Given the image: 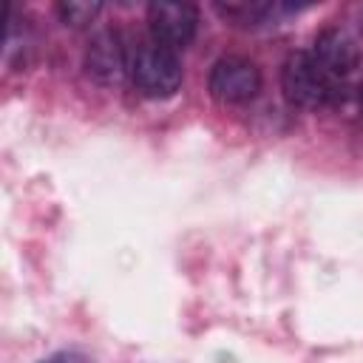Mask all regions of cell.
Wrapping results in <instances>:
<instances>
[{
  "mask_svg": "<svg viewBox=\"0 0 363 363\" xmlns=\"http://www.w3.org/2000/svg\"><path fill=\"white\" fill-rule=\"evenodd\" d=\"M85 74L96 82V85H119L128 74H130V57L125 48V40L119 31L113 28H102L91 37L88 48H85Z\"/></svg>",
  "mask_w": 363,
  "mask_h": 363,
  "instance_id": "obj_5",
  "label": "cell"
},
{
  "mask_svg": "<svg viewBox=\"0 0 363 363\" xmlns=\"http://www.w3.org/2000/svg\"><path fill=\"white\" fill-rule=\"evenodd\" d=\"M360 105H363V88H360Z\"/></svg>",
  "mask_w": 363,
  "mask_h": 363,
  "instance_id": "obj_9",
  "label": "cell"
},
{
  "mask_svg": "<svg viewBox=\"0 0 363 363\" xmlns=\"http://www.w3.org/2000/svg\"><path fill=\"white\" fill-rule=\"evenodd\" d=\"M261 82H264L261 68L252 60L227 54L213 62L207 88H210V96L221 105H244L258 96Z\"/></svg>",
  "mask_w": 363,
  "mask_h": 363,
  "instance_id": "obj_3",
  "label": "cell"
},
{
  "mask_svg": "<svg viewBox=\"0 0 363 363\" xmlns=\"http://www.w3.org/2000/svg\"><path fill=\"white\" fill-rule=\"evenodd\" d=\"M147 28L153 43L164 48H187L199 31V9L187 0H156L147 6Z\"/></svg>",
  "mask_w": 363,
  "mask_h": 363,
  "instance_id": "obj_4",
  "label": "cell"
},
{
  "mask_svg": "<svg viewBox=\"0 0 363 363\" xmlns=\"http://www.w3.org/2000/svg\"><path fill=\"white\" fill-rule=\"evenodd\" d=\"M343 82L332 79L312 51H292L281 65V91L298 108H326L337 99Z\"/></svg>",
  "mask_w": 363,
  "mask_h": 363,
  "instance_id": "obj_1",
  "label": "cell"
},
{
  "mask_svg": "<svg viewBox=\"0 0 363 363\" xmlns=\"http://www.w3.org/2000/svg\"><path fill=\"white\" fill-rule=\"evenodd\" d=\"M40 363H91V357L85 352H77V349H62V352H54V354L43 357Z\"/></svg>",
  "mask_w": 363,
  "mask_h": 363,
  "instance_id": "obj_8",
  "label": "cell"
},
{
  "mask_svg": "<svg viewBox=\"0 0 363 363\" xmlns=\"http://www.w3.org/2000/svg\"><path fill=\"white\" fill-rule=\"evenodd\" d=\"M99 3H82V0H68V3H60L57 11L62 17L65 26H74V28H82L88 23H94V17L99 14Z\"/></svg>",
  "mask_w": 363,
  "mask_h": 363,
  "instance_id": "obj_7",
  "label": "cell"
},
{
  "mask_svg": "<svg viewBox=\"0 0 363 363\" xmlns=\"http://www.w3.org/2000/svg\"><path fill=\"white\" fill-rule=\"evenodd\" d=\"M184 68L179 51L164 48L159 43H145L130 57V82L147 99H167L182 88Z\"/></svg>",
  "mask_w": 363,
  "mask_h": 363,
  "instance_id": "obj_2",
  "label": "cell"
},
{
  "mask_svg": "<svg viewBox=\"0 0 363 363\" xmlns=\"http://www.w3.org/2000/svg\"><path fill=\"white\" fill-rule=\"evenodd\" d=\"M312 57L318 60V65L337 82H343L360 62V45L357 40L340 28V26H329L323 28L315 43H312Z\"/></svg>",
  "mask_w": 363,
  "mask_h": 363,
  "instance_id": "obj_6",
  "label": "cell"
}]
</instances>
